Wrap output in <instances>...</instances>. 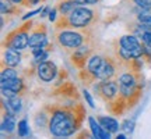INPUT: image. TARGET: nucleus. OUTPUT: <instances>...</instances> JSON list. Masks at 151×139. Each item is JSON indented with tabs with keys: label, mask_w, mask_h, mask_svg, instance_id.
<instances>
[{
	"label": "nucleus",
	"mask_w": 151,
	"mask_h": 139,
	"mask_svg": "<svg viewBox=\"0 0 151 139\" xmlns=\"http://www.w3.org/2000/svg\"><path fill=\"white\" fill-rule=\"evenodd\" d=\"M17 134H18V136H21V138L28 135L27 120H21V121H18V125H17Z\"/></svg>",
	"instance_id": "21"
},
{
	"label": "nucleus",
	"mask_w": 151,
	"mask_h": 139,
	"mask_svg": "<svg viewBox=\"0 0 151 139\" xmlns=\"http://www.w3.org/2000/svg\"><path fill=\"white\" fill-rule=\"evenodd\" d=\"M67 78V72H66V70H59V74H58V77H56V82H55V85L58 86L60 85V84H63L65 82V79Z\"/></svg>",
	"instance_id": "24"
},
{
	"label": "nucleus",
	"mask_w": 151,
	"mask_h": 139,
	"mask_svg": "<svg viewBox=\"0 0 151 139\" xmlns=\"http://www.w3.org/2000/svg\"><path fill=\"white\" fill-rule=\"evenodd\" d=\"M94 40V31L91 27L80 29H60L55 31L53 42L66 53H73L76 49L83 46L84 43Z\"/></svg>",
	"instance_id": "4"
},
{
	"label": "nucleus",
	"mask_w": 151,
	"mask_h": 139,
	"mask_svg": "<svg viewBox=\"0 0 151 139\" xmlns=\"http://www.w3.org/2000/svg\"><path fill=\"white\" fill-rule=\"evenodd\" d=\"M20 63H21V54H20V50L6 48L4 52H3V61H1V64L10 65V67H17Z\"/></svg>",
	"instance_id": "13"
},
{
	"label": "nucleus",
	"mask_w": 151,
	"mask_h": 139,
	"mask_svg": "<svg viewBox=\"0 0 151 139\" xmlns=\"http://www.w3.org/2000/svg\"><path fill=\"white\" fill-rule=\"evenodd\" d=\"M1 104H4L10 111H13L14 114H18V113L21 111V99L18 96L16 97H11V99H7V102H6V97L1 99Z\"/></svg>",
	"instance_id": "17"
},
{
	"label": "nucleus",
	"mask_w": 151,
	"mask_h": 139,
	"mask_svg": "<svg viewBox=\"0 0 151 139\" xmlns=\"http://www.w3.org/2000/svg\"><path fill=\"white\" fill-rule=\"evenodd\" d=\"M78 6H95L98 4L101 0H74Z\"/></svg>",
	"instance_id": "26"
},
{
	"label": "nucleus",
	"mask_w": 151,
	"mask_h": 139,
	"mask_svg": "<svg viewBox=\"0 0 151 139\" xmlns=\"http://www.w3.org/2000/svg\"><path fill=\"white\" fill-rule=\"evenodd\" d=\"M58 11H59V10H58V7H55V9H52V10L49 11L48 16H49V21H50V22L56 21V13H58Z\"/></svg>",
	"instance_id": "30"
},
{
	"label": "nucleus",
	"mask_w": 151,
	"mask_h": 139,
	"mask_svg": "<svg viewBox=\"0 0 151 139\" xmlns=\"http://www.w3.org/2000/svg\"><path fill=\"white\" fill-rule=\"evenodd\" d=\"M97 120L99 121V124L102 125L104 128L109 131L111 134L118 132L119 129V123L113 117H108V116H97Z\"/></svg>",
	"instance_id": "16"
},
{
	"label": "nucleus",
	"mask_w": 151,
	"mask_h": 139,
	"mask_svg": "<svg viewBox=\"0 0 151 139\" xmlns=\"http://www.w3.org/2000/svg\"><path fill=\"white\" fill-rule=\"evenodd\" d=\"M48 11H49V9H48V7H46V9H45V10H43V11H41V17H45V16H46V14H48Z\"/></svg>",
	"instance_id": "33"
},
{
	"label": "nucleus",
	"mask_w": 151,
	"mask_h": 139,
	"mask_svg": "<svg viewBox=\"0 0 151 139\" xmlns=\"http://www.w3.org/2000/svg\"><path fill=\"white\" fill-rule=\"evenodd\" d=\"M56 7L59 10L60 16H63V14H69L70 11H73L76 7H78V4L76 3L74 0H59Z\"/></svg>",
	"instance_id": "18"
},
{
	"label": "nucleus",
	"mask_w": 151,
	"mask_h": 139,
	"mask_svg": "<svg viewBox=\"0 0 151 139\" xmlns=\"http://www.w3.org/2000/svg\"><path fill=\"white\" fill-rule=\"evenodd\" d=\"M132 3L139 10H150L151 9V0H132Z\"/></svg>",
	"instance_id": "22"
},
{
	"label": "nucleus",
	"mask_w": 151,
	"mask_h": 139,
	"mask_svg": "<svg viewBox=\"0 0 151 139\" xmlns=\"http://www.w3.org/2000/svg\"><path fill=\"white\" fill-rule=\"evenodd\" d=\"M77 136H78V138H84V136H86V138H91L94 135H92V132L90 134V132H87V131H81L80 134H77Z\"/></svg>",
	"instance_id": "32"
},
{
	"label": "nucleus",
	"mask_w": 151,
	"mask_h": 139,
	"mask_svg": "<svg viewBox=\"0 0 151 139\" xmlns=\"http://www.w3.org/2000/svg\"><path fill=\"white\" fill-rule=\"evenodd\" d=\"M136 21L141 24H150L151 25V9L150 10H140L136 16Z\"/></svg>",
	"instance_id": "20"
},
{
	"label": "nucleus",
	"mask_w": 151,
	"mask_h": 139,
	"mask_svg": "<svg viewBox=\"0 0 151 139\" xmlns=\"http://www.w3.org/2000/svg\"><path fill=\"white\" fill-rule=\"evenodd\" d=\"M95 53V40L88 43H84L83 46L76 49L73 53H70V61L77 70L84 68L87 61L90 60L92 54Z\"/></svg>",
	"instance_id": "7"
},
{
	"label": "nucleus",
	"mask_w": 151,
	"mask_h": 139,
	"mask_svg": "<svg viewBox=\"0 0 151 139\" xmlns=\"http://www.w3.org/2000/svg\"><path fill=\"white\" fill-rule=\"evenodd\" d=\"M83 96H84V99L87 100V103L90 104V107H92V109L95 107V104H94V100H92L91 95H90V92L87 91V89H84V91H83Z\"/></svg>",
	"instance_id": "28"
},
{
	"label": "nucleus",
	"mask_w": 151,
	"mask_h": 139,
	"mask_svg": "<svg viewBox=\"0 0 151 139\" xmlns=\"http://www.w3.org/2000/svg\"><path fill=\"white\" fill-rule=\"evenodd\" d=\"M140 40L141 42H144V43H150L151 45V31H147V32L143 33L141 38H140Z\"/></svg>",
	"instance_id": "29"
},
{
	"label": "nucleus",
	"mask_w": 151,
	"mask_h": 139,
	"mask_svg": "<svg viewBox=\"0 0 151 139\" xmlns=\"http://www.w3.org/2000/svg\"><path fill=\"white\" fill-rule=\"evenodd\" d=\"M17 127L16 123V114L13 111H10L4 104H1V132L11 134Z\"/></svg>",
	"instance_id": "11"
},
{
	"label": "nucleus",
	"mask_w": 151,
	"mask_h": 139,
	"mask_svg": "<svg viewBox=\"0 0 151 139\" xmlns=\"http://www.w3.org/2000/svg\"><path fill=\"white\" fill-rule=\"evenodd\" d=\"M43 1H46V0H24L21 6H24V7H34L35 4H39V3H43Z\"/></svg>",
	"instance_id": "27"
},
{
	"label": "nucleus",
	"mask_w": 151,
	"mask_h": 139,
	"mask_svg": "<svg viewBox=\"0 0 151 139\" xmlns=\"http://www.w3.org/2000/svg\"><path fill=\"white\" fill-rule=\"evenodd\" d=\"M58 74H59V68L50 60H45L37 64V75L42 82H53Z\"/></svg>",
	"instance_id": "10"
},
{
	"label": "nucleus",
	"mask_w": 151,
	"mask_h": 139,
	"mask_svg": "<svg viewBox=\"0 0 151 139\" xmlns=\"http://www.w3.org/2000/svg\"><path fill=\"white\" fill-rule=\"evenodd\" d=\"M119 95L127 102L129 110L134 109L140 102L144 89V77L141 72H134L130 70H124L118 77Z\"/></svg>",
	"instance_id": "3"
},
{
	"label": "nucleus",
	"mask_w": 151,
	"mask_h": 139,
	"mask_svg": "<svg viewBox=\"0 0 151 139\" xmlns=\"http://www.w3.org/2000/svg\"><path fill=\"white\" fill-rule=\"evenodd\" d=\"M88 124H90V129H91L94 138H102V139L111 138V132L106 131V129L99 124V121L95 120L94 117H91V116L88 117Z\"/></svg>",
	"instance_id": "15"
},
{
	"label": "nucleus",
	"mask_w": 151,
	"mask_h": 139,
	"mask_svg": "<svg viewBox=\"0 0 151 139\" xmlns=\"http://www.w3.org/2000/svg\"><path fill=\"white\" fill-rule=\"evenodd\" d=\"M43 109L49 114L48 131L55 138H69L83 127L87 111L80 100L46 103Z\"/></svg>",
	"instance_id": "1"
},
{
	"label": "nucleus",
	"mask_w": 151,
	"mask_h": 139,
	"mask_svg": "<svg viewBox=\"0 0 151 139\" xmlns=\"http://www.w3.org/2000/svg\"><path fill=\"white\" fill-rule=\"evenodd\" d=\"M1 88H10L11 91H14L20 96V95H24L27 92V84H25V79L22 77H17V78H13V79L4 81V82H0Z\"/></svg>",
	"instance_id": "12"
},
{
	"label": "nucleus",
	"mask_w": 151,
	"mask_h": 139,
	"mask_svg": "<svg viewBox=\"0 0 151 139\" xmlns=\"http://www.w3.org/2000/svg\"><path fill=\"white\" fill-rule=\"evenodd\" d=\"M52 96L58 97V99H63V100H80L78 89L70 81H65L63 84L56 86Z\"/></svg>",
	"instance_id": "9"
},
{
	"label": "nucleus",
	"mask_w": 151,
	"mask_h": 139,
	"mask_svg": "<svg viewBox=\"0 0 151 139\" xmlns=\"http://www.w3.org/2000/svg\"><path fill=\"white\" fill-rule=\"evenodd\" d=\"M143 43V57L147 63H151V45L150 43Z\"/></svg>",
	"instance_id": "23"
},
{
	"label": "nucleus",
	"mask_w": 151,
	"mask_h": 139,
	"mask_svg": "<svg viewBox=\"0 0 151 139\" xmlns=\"http://www.w3.org/2000/svg\"><path fill=\"white\" fill-rule=\"evenodd\" d=\"M11 1H13V3H16V4H22V1H24V0H11Z\"/></svg>",
	"instance_id": "34"
},
{
	"label": "nucleus",
	"mask_w": 151,
	"mask_h": 139,
	"mask_svg": "<svg viewBox=\"0 0 151 139\" xmlns=\"http://www.w3.org/2000/svg\"><path fill=\"white\" fill-rule=\"evenodd\" d=\"M99 20V13L95 9H91V6H78L69 14H63L56 18L53 22V29H80V28H88L97 24Z\"/></svg>",
	"instance_id": "2"
},
{
	"label": "nucleus",
	"mask_w": 151,
	"mask_h": 139,
	"mask_svg": "<svg viewBox=\"0 0 151 139\" xmlns=\"http://www.w3.org/2000/svg\"><path fill=\"white\" fill-rule=\"evenodd\" d=\"M34 27V21L32 20H28L22 24L21 27L14 28L13 31L7 33L3 38V42H1V48H10V49H16V50H25L29 46V32Z\"/></svg>",
	"instance_id": "5"
},
{
	"label": "nucleus",
	"mask_w": 151,
	"mask_h": 139,
	"mask_svg": "<svg viewBox=\"0 0 151 139\" xmlns=\"http://www.w3.org/2000/svg\"><path fill=\"white\" fill-rule=\"evenodd\" d=\"M0 13L1 16H20L22 13L21 7L16 3H13L11 0H0Z\"/></svg>",
	"instance_id": "14"
},
{
	"label": "nucleus",
	"mask_w": 151,
	"mask_h": 139,
	"mask_svg": "<svg viewBox=\"0 0 151 139\" xmlns=\"http://www.w3.org/2000/svg\"><path fill=\"white\" fill-rule=\"evenodd\" d=\"M17 77H18V72H17L16 67H10V65L1 64V72H0V81H1V82L13 79V78H17Z\"/></svg>",
	"instance_id": "19"
},
{
	"label": "nucleus",
	"mask_w": 151,
	"mask_h": 139,
	"mask_svg": "<svg viewBox=\"0 0 151 139\" xmlns=\"http://www.w3.org/2000/svg\"><path fill=\"white\" fill-rule=\"evenodd\" d=\"M48 43V27L46 24H37L34 25L29 32V48H46Z\"/></svg>",
	"instance_id": "8"
},
{
	"label": "nucleus",
	"mask_w": 151,
	"mask_h": 139,
	"mask_svg": "<svg viewBox=\"0 0 151 139\" xmlns=\"http://www.w3.org/2000/svg\"><path fill=\"white\" fill-rule=\"evenodd\" d=\"M92 91L101 100L106 103H111L113 99H116L119 95V82L118 78H112V79H104L98 81L97 84L92 85Z\"/></svg>",
	"instance_id": "6"
},
{
	"label": "nucleus",
	"mask_w": 151,
	"mask_h": 139,
	"mask_svg": "<svg viewBox=\"0 0 151 139\" xmlns=\"http://www.w3.org/2000/svg\"><path fill=\"white\" fill-rule=\"evenodd\" d=\"M1 96L7 97V99H11V97H16L18 96L14 91H11L10 88H1Z\"/></svg>",
	"instance_id": "25"
},
{
	"label": "nucleus",
	"mask_w": 151,
	"mask_h": 139,
	"mask_svg": "<svg viewBox=\"0 0 151 139\" xmlns=\"http://www.w3.org/2000/svg\"><path fill=\"white\" fill-rule=\"evenodd\" d=\"M38 13H41V9H37V10L31 11V13H27L25 16H22V20H29L32 16H35V14H38Z\"/></svg>",
	"instance_id": "31"
}]
</instances>
